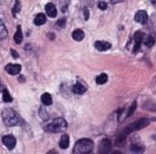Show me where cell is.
<instances>
[{
    "label": "cell",
    "mask_w": 156,
    "mask_h": 154,
    "mask_svg": "<svg viewBox=\"0 0 156 154\" xmlns=\"http://www.w3.org/2000/svg\"><path fill=\"white\" fill-rule=\"evenodd\" d=\"M40 99H41V103L44 106H50V105L52 104V97L51 95L49 94V93H44L41 95V97H40Z\"/></svg>",
    "instance_id": "cell-19"
},
{
    "label": "cell",
    "mask_w": 156,
    "mask_h": 154,
    "mask_svg": "<svg viewBox=\"0 0 156 154\" xmlns=\"http://www.w3.org/2000/svg\"><path fill=\"white\" fill-rule=\"evenodd\" d=\"M97 7L101 10H106L108 8V3L106 2V1H99V2L97 3Z\"/></svg>",
    "instance_id": "cell-28"
},
{
    "label": "cell",
    "mask_w": 156,
    "mask_h": 154,
    "mask_svg": "<svg viewBox=\"0 0 156 154\" xmlns=\"http://www.w3.org/2000/svg\"><path fill=\"white\" fill-rule=\"evenodd\" d=\"M18 79H19V82H20V83H23L25 81H26V79H25V76H23V75L19 76V78H18Z\"/></svg>",
    "instance_id": "cell-33"
},
{
    "label": "cell",
    "mask_w": 156,
    "mask_h": 154,
    "mask_svg": "<svg viewBox=\"0 0 156 154\" xmlns=\"http://www.w3.org/2000/svg\"><path fill=\"white\" fill-rule=\"evenodd\" d=\"M47 37H48L50 40H54L56 36H55V34H54V33H48V34H47Z\"/></svg>",
    "instance_id": "cell-32"
},
{
    "label": "cell",
    "mask_w": 156,
    "mask_h": 154,
    "mask_svg": "<svg viewBox=\"0 0 156 154\" xmlns=\"http://www.w3.org/2000/svg\"><path fill=\"white\" fill-rule=\"evenodd\" d=\"M23 39V29H21V26L18 25L16 29V33L13 35V41L17 44V45H20L21 41Z\"/></svg>",
    "instance_id": "cell-14"
},
{
    "label": "cell",
    "mask_w": 156,
    "mask_h": 154,
    "mask_svg": "<svg viewBox=\"0 0 156 154\" xmlns=\"http://www.w3.org/2000/svg\"><path fill=\"white\" fill-rule=\"evenodd\" d=\"M10 54H11V56H12L13 58H18V57H19L18 52H16L15 49H10Z\"/></svg>",
    "instance_id": "cell-30"
},
{
    "label": "cell",
    "mask_w": 156,
    "mask_h": 154,
    "mask_svg": "<svg viewBox=\"0 0 156 154\" xmlns=\"http://www.w3.org/2000/svg\"><path fill=\"white\" fill-rule=\"evenodd\" d=\"M95 148V143L90 138H80L74 145L73 153L74 154H88L91 153Z\"/></svg>",
    "instance_id": "cell-3"
},
{
    "label": "cell",
    "mask_w": 156,
    "mask_h": 154,
    "mask_svg": "<svg viewBox=\"0 0 156 154\" xmlns=\"http://www.w3.org/2000/svg\"><path fill=\"white\" fill-rule=\"evenodd\" d=\"M69 143H70V138H69L68 134H62V136L60 138V141H59V148L62 150H66L68 149Z\"/></svg>",
    "instance_id": "cell-15"
},
{
    "label": "cell",
    "mask_w": 156,
    "mask_h": 154,
    "mask_svg": "<svg viewBox=\"0 0 156 154\" xmlns=\"http://www.w3.org/2000/svg\"><path fill=\"white\" fill-rule=\"evenodd\" d=\"M136 107H137V102L136 101H134V102L132 103V105L129 106V108L126 111V115H125V117H129V116H132V115L134 114L135 109H136Z\"/></svg>",
    "instance_id": "cell-24"
},
{
    "label": "cell",
    "mask_w": 156,
    "mask_h": 154,
    "mask_svg": "<svg viewBox=\"0 0 156 154\" xmlns=\"http://www.w3.org/2000/svg\"><path fill=\"white\" fill-rule=\"evenodd\" d=\"M126 136L127 135L124 132L117 136L116 140H115V145H116L117 148H123L124 145H125V143H126Z\"/></svg>",
    "instance_id": "cell-18"
},
{
    "label": "cell",
    "mask_w": 156,
    "mask_h": 154,
    "mask_svg": "<svg viewBox=\"0 0 156 154\" xmlns=\"http://www.w3.org/2000/svg\"><path fill=\"white\" fill-rule=\"evenodd\" d=\"M1 141H2V144L6 146L9 151H12L13 149L16 148V144H17V140L16 138L13 136L12 134H7V135H3L2 138H1Z\"/></svg>",
    "instance_id": "cell-7"
},
{
    "label": "cell",
    "mask_w": 156,
    "mask_h": 154,
    "mask_svg": "<svg viewBox=\"0 0 156 154\" xmlns=\"http://www.w3.org/2000/svg\"><path fill=\"white\" fill-rule=\"evenodd\" d=\"M62 3L64 5V7L62 8V13H66V10H67V8H68L69 1H65V2H62Z\"/></svg>",
    "instance_id": "cell-31"
},
{
    "label": "cell",
    "mask_w": 156,
    "mask_h": 154,
    "mask_svg": "<svg viewBox=\"0 0 156 154\" xmlns=\"http://www.w3.org/2000/svg\"><path fill=\"white\" fill-rule=\"evenodd\" d=\"M112 148H113V143H112L111 140H108V138H104V140H101V141L99 142L97 152L98 153H101V154L109 153V152H112Z\"/></svg>",
    "instance_id": "cell-8"
},
{
    "label": "cell",
    "mask_w": 156,
    "mask_h": 154,
    "mask_svg": "<svg viewBox=\"0 0 156 154\" xmlns=\"http://www.w3.org/2000/svg\"><path fill=\"white\" fill-rule=\"evenodd\" d=\"M44 130L46 132H51V133H60V132H65L68 127V124L66 122L65 118L62 117H57L55 120H52L51 122L45 123L44 124Z\"/></svg>",
    "instance_id": "cell-2"
},
{
    "label": "cell",
    "mask_w": 156,
    "mask_h": 154,
    "mask_svg": "<svg viewBox=\"0 0 156 154\" xmlns=\"http://www.w3.org/2000/svg\"><path fill=\"white\" fill-rule=\"evenodd\" d=\"M113 153H115V154H120V153H122V152H119V151H114V152H113Z\"/></svg>",
    "instance_id": "cell-36"
},
{
    "label": "cell",
    "mask_w": 156,
    "mask_h": 154,
    "mask_svg": "<svg viewBox=\"0 0 156 154\" xmlns=\"http://www.w3.org/2000/svg\"><path fill=\"white\" fill-rule=\"evenodd\" d=\"M46 21H47V17H46L45 13H37L36 17L34 18V23L38 27L45 25Z\"/></svg>",
    "instance_id": "cell-16"
},
{
    "label": "cell",
    "mask_w": 156,
    "mask_h": 154,
    "mask_svg": "<svg viewBox=\"0 0 156 154\" xmlns=\"http://www.w3.org/2000/svg\"><path fill=\"white\" fill-rule=\"evenodd\" d=\"M45 10H46V15L50 18H55L57 16V8L54 3L51 2H48L47 5L45 6Z\"/></svg>",
    "instance_id": "cell-12"
},
{
    "label": "cell",
    "mask_w": 156,
    "mask_h": 154,
    "mask_svg": "<svg viewBox=\"0 0 156 154\" xmlns=\"http://www.w3.org/2000/svg\"><path fill=\"white\" fill-rule=\"evenodd\" d=\"M107 81H108V76H107V74H105V73H103V74H101V75L96 76V78H95V82H96V84H98V85L106 84Z\"/></svg>",
    "instance_id": "cell-21"
},
{
    "label": "cell",
    "mask_w": 156,
    "mask_h": 154,
    "mask_svg": "<svg viewBox=\"0 0 156 154\" xmlns=\"http://www.w3.org/2000/svg\"><path fill=\"white\" fill-rule=\"evenodd\" d=\"M1 117H2L3 123L9 126V127H13V126H23L25 125V121L23 118L18 114V112L15 111L11 107L3 108L1 112Z\"/></svg>",
    "instance_id": "cell-1"
},
{
    "label": "cell",
    "mask_w": 156,
    "mask_h": 154,
    "mask_svg": "<svg viewBox=\"0 0 156 154\" xmlns=\"http://www.w3.org/2000/svg\"><path fill=\"white\" fill-rule=\"evenodd\" d=\"M20 10H21V2H20L19 0H17L16 2H15V5H13L12 9H11V13H12V16L16 17L17 13H19Z\"/></svg>",
    "instance_id": "cell-23"
},
{
    "label": "cell",
    "mask_w": 156,
    "mask_h": 154,
    "mask_svg": "<svg viewBox=\"0 0 156 154\" xmlns=\"http://www.w3.org/2000/svg\"><path fill=\"white\" fill-rule=\"evenodd\" d=\"M39 116L42 118V121H47V120L49 118L48 113H47V111H46L42 106H40V107H39Z\"/></svg>",
    "instance_id": "cell-26"
},
{
    "label": "cell",
    "mask_w": 156,
    "mask_h": 154,
    "mask_svg": "<svg viewBox=\"0 0 156 154\" xmlns=\"http://www.w3.org/2000/svg\"><path fill=\"white\" fill-rule=\"evenodd\" d=\"M134 20L140 25H145L148 21V13L146 10H138L134 16Z\"/></svg>",
    "instance_id": "cell-9"
},
{
    "label": "cell",
    "mask_w": 156,
    "mask_h": 154,
    "mask_svg": "<svg viewBox=\"0 0 156 154\" xmlns=\"http://www.w3.org/2000/svg\"><path fill=\"white\" fill-rule=\"evenodd\" d=\"M1 94H2V101L5 103H11L13 101L12 96L10 95L9 91H8L6 87H2V88H1Z\"/></svg>",
    "instance_id": "cell-20"
},
{
    "label": "cell",
    "mask_w": 156,
    "mask_h": 154,
    "mask_svg": "<svg viewBox=\"0 0 156 154\" xmlns=\"http://www.w3.org/2000/svg\"><path fill=\"white\" fill-rule=\"evenodd\" d=\"M5 70H6L9 75H18L20 72H21V65L20 64H12V63H10V64H7L5 66Z\"/></svg>",
    "instance_id": "cell-10"
},
{
    "label": "cell",
    "mask_w": 156,
    "mask_h": 154,
    "mask_svg": "<svg viewBox=\"0 0 156 154\" xmlns=\"http://www.w3.org/2000/svg\"><path fill=\"white\" fill-rule=\"evenodd\" d=\"M133 39H134V47H133V52L134 54H136L140 50V47H142V44H143V40H144V33L143 31H140V30H137L135 31L133 36Z\"/></svg>",
    "instance_id": "cell-5"
},
{
    "label": "cell",
    "mask_w": 156,
    "mask_h": 154,
    "mask_svg": "<svg viewBox=\"0 0 156 154\" xmlns=\"http://www.w3.org/2000/svg\"><path fill=\"white\" fill-rule=\"evenodd\" d=\"M47 153H48V154H58V152L55 151V150H51V151H48Z\"/></svg>",
    "instance_id": "cell-34"
},
{
    "label": "cell",
    "mask_w": 156,
    "mask_h": 154,
    "mask_svg": "<svg viewBox=\"0 0 156 154\" xmlns=\"http://www.w3.org/2000/svg\"><path fill=\"white\" fill-rule=\"evenodd\" d=\"M7 36H8V30H7L5 23L2 21H0V39H5V38H7Z\"/></svg>",
    "instance_id": "cell-22"
},
{
    "label": "cell",
    "mask_w": 156,
    "mask_h": 154,
    "mask_svg": "<svg viewBox=\"0 0 156 154\" xmlns=\"http://www.w3.org/2000/svg\"><path fill=\"white\" fill-rule=\"evenodd\" d=\"M86 91H87L86 86H84L81 83H79V82L75 83L74 86H73V93L76 94V95H83V94L86 93Z\"/></svg>",
    "instance_id": "cell-13"
},
{
    "label": "cell",
    "mask_w": 156,
    "mask_h": 154,
    "mask_svg": "<svg viewBox=\"0 0 156 154\" xmlns=\"http://www.w3.org/2000/svg\"><path fill=\"white\" fill-rule=\"evenodd\" d=\"M144 44H145V46L148 47V48H152L154 46V44H155V39H154L153 36H147L145 38V40H143Z\"/></svg>",
    "instance_id": "cell-25"
},
{
    "label": "cell",
    "mask_w": 156,
    "mask_h": 154,
    "mask_svg": "<svg viewBox=\"0 0 156 154\" xmlns=\"http://www.w3.org/2000/svg\"><path fill=\"white\" fill-rule=\"evenodd\" d=\"M72 37L73 39L76 40V41H81V40L85 38V33L84 30L80 29V28H77L72 33Z\"/></svg>",
    "instance_id": "cell-17"
},
{
    "label": "cell",
    "mask_w": 156,
    "mask_h": 154,
    "mask_svg": "<svg viewBox=\"0 0 156 154\" xmlns=\"http://www.w3.org/2000/svg\"><path fill=\"white\" fill-rule=\"evenodd\" d=\"M56 23H57V27H59V28H65L66 23H67V18H66V17H62V18L57 20Z\"/></svg>",
    "instance_id": "cell-27"
},
{
    "label": "cell",
    "mask_w": 156,
    "mask_h": 154,
    "mask_svg": "<svg viewBox=\"0 0 156 154\" xmlns=\"http://www.w3.org/2000/svg\"><path fill=\"white\" fill-rule=\"evenodd\" d=\"M150 124H151V118L143 117L140 118V120H137V121L133 122V123H130L128 126H126L125 130H124V133L126 135H129L132 133H134V132L140 131L142 128H145Z\"/></svg>",
    "instance_id": "cell-4"
},
{
    "label": "cell",
    "mask_w": 156,
    "mask_h": 154,
    "mask_svg": "<svg viewBox=\"0 0 156 154\" xmlns=\"http://www.w3.org/2000/svg\"><path fill=\"white\" fill-rule=\"evenodd\" d=\"M129 151L133 152V153H143L145 151V146L137 136H134L133 140H132Z\"/></svg>",
    "instance_id": "cell-6"
},
{
    "label": "cell",
    "mask_w": 156,
    "mask_h": 154,
    "mask_svg": "<svg viewBox=\"0 0 156 154\" xmlns=\"http://www.w3.org/2000/svg\"><path fill=\"white\" fill-rule=\"evenodd\" d=\"M84 19L86 20V21L89 19V10H88L87 7H85L84 8Z\"/></svg>",
    "instance_id": "cell-29"
},
{
    "label": "cell",
    "mask_w": 156,
    "mask_h": 154,
    "mask_svg": "<svg viewBox=\"0 0 156 154\" xmlns=\"http://www.w3.org/2000/svg\"><path fill=\"white\" fill-rule=\"evenodd\" d=\"M119 2H122V1H114V0L112 1V3H114V5H115V3H119Z\"/></svg>",
    "instance_id": "cell-35"
},
{
    "label": "cell",
    "mask_w": 156,
    "mask_h": 154,
    "mask_svg": "<svg viewBox=\"0 0 156 154\" xmlns=\"http://www.w3.org/2000/svg\"><path fill=\"white\" fill-rule=\"evenodd\" d=\"M94 46L98 52H107L112 48V44L108 41H104V40H96Z\"/></svg>",
    "instance_id": "cell-11"
}]
</instances>
